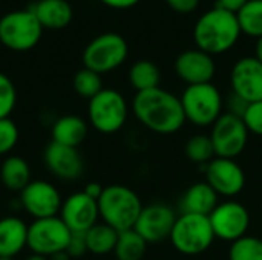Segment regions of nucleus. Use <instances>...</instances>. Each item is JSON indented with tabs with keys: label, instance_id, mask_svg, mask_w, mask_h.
<instances>
[{
	"label": "nucleus",
	"instance_id": "f257e3e1",
	"mask_svg": "<svg viewBox=\"0 0 262 260\" xmlns=\"http://www.w3.org/2000/svg\"><path fill=\"white\" fill-rule=\"evenodd\" d=\"M132 112L146 129L158 135L177 133L186 123L181 100L163 87L137 92Z\"/></svg>",
	"mask_w": 262,
	"mask_h": 260
},
{
	"label": "nucleus",
	"instance_id": "f03ea898",
	"mask_svg": "<svg viewBox=\"0 0 262 260\" xmlns=\"http://www.w3.org/2000/svg\"><path fill=\"white\" fill-rule=\"evenodd\" d=\"M241 34L236 14L216 6L204 12L193 26L196 48L212 57L230 51L238 43Z\"/></svg>",
	"mask_w": 262,
	"mask_h": 260
},
{
	"label": "nucleus",
	"instance_id": "7ed1b4c3",
	"mask_svg": "<svg viewBox=\"0 0 262 260\" xmlns=\"http://www.w3.org/2000/svg\"><path fill=\"white\" fill-rule=\"evenodd\" d=\"M98 202L100 218L118 233L132 230L143 210L140 196L127 185L112 184L104 187Z\"/></svg>",
	"mask_w": 262,
	"mask_h": 260
},
{
	"label": "nucleus",
	"instance_id": "20e7f679",
	"mask_svg": "<svg viewBox=\"0 0 262 260\" xmlns=\"http://www.w3.org/2000/svg\"><path fill=\"white\" fill-rule=\"evenodd\" d=\"M215 239L209 216L190 213H180L169 238L172 247L184 256L203 254Z\"/></svg>",
	"mask_w": 262,
	"mask_h": 260
},
{
	"label": "nucleus",
	"instance_id": "39448f33",
	"mask_svg": "<svg viewBox=\"0 0 262 260\" xmlns=\"http://www.w3.org/2000/svg\"><path fill=\"white\" fill-rule=\"evenodd\" d=\"M186 121L196 127L213 126L223 115V95L212 83L187 86L180 97Z\"/></svg>",
	"mask_w": 262,
	"mask_h": 260
},
{
	"label": "nucleus",
	"instance_id": "423d86ee",
	"mask_svg": "<svg viewBox=\"0 0 262 260\" xmlns=\"http://www.w3.org/2000/svg\"><path fill=\"white\" fill-rule=\"evenodd\" d=\"M43 26L31 9H18L0 18V43L14 52L35 48L41 38Z\"/></svg>",
	"mask_w": 262,
	"mask_h": 260
},
{
	"label": "nucleus",
	"instance_id": "0eeeda50",
	"mask_svg": "<svg viewBox=\"0 0 262 260\" xmlns=\"http://www.w3.org/2000/svg\"><path fill=\"white\" fill-rule=\"evenodd\" d=\"M127 115V101L115 89H103L89 100L88 118L91 126L100 133H117L124 127Z\"/></svg>",
	"mask_w": 262,
	"mask_h": 260
},
{
	"label": "nucleus",
	"instance_id": "6e6552de",
	"mask_svg": "<svg viewBox=\"0 0 262 260\" xmlns=\"http://www.w3.org/2000/svg\"><path fill=\"white\" fill-rule=\"evenodd\" d=\"M127 41L117 32H104L95 37L83 51V64L100 75L118 69L127 58Z\"/></svg>",
	"mask_w": 262,
	"mask_h": 260
},
{
	"label": "nucleus",
	"instance_id": "1a4fd4ad",
	"mask_svg": "<svg viewBox=\"0 0 262 260\" xmlns=\"http://www.w3.org/2000/svg\"><path fill=\"white\" fill-rule=\"evenodd\" d=\"M72 231L66 227L60 216L34 219L28 225V248L32 254L51 257L55 253L66 251Z\"/></svg>",
	"mask_w": 262,
	"mask_h": 260
},
{
	"label": "nucleus",
	"instance_id": "9d476101",
	"mask_svg": "<svg viewBox=\"0 0 262 260\" xmlns=\"http://www.w3.org/2000/svg\"><path fill=\"white\" fill-rule=\"evenodd\" d=\"M210 139L218 158L235 159L247 147L249 130L241 116L226 112L212 126Z\"/></svg>",
	"mask_w": 262,
	"mask_h": 260
},
{
	"label": "nucleus",
	"instance_id": "9b49d317",
	"mask_svg": "<svg viewBox=\"0 0 262 260\" xmlns=\"http://www.w3.org/2000/svg\"><path fill=\"white\" fill-rule=\"evenodd\" d=\"M215 238L227 242H235L247 236L250 227V213L238 201H226L218 204L209 215Z\"/></svg>",
	"mask_w": 262,
	"mask_h": 260
},
{
	"label": "nucleus",
	"instance_id": "f8f14e48",
	"mask_svg": "<svg viewBox=\"0 0 262 260\" xmlns=\"http://www.w3.org/2000/svg\"><path fill=\"white\" fill-rule=\"evenodd\" d=\"M178 215L173 207L161 202L143 207L134 230L147 242L158 244L170 238Z\"/></svg>",
	"mask_w": 262,
	"mask_h": 260
},
{
	"label": "nucleus",
	"instance_id": "ddd939ff",
	"mask_svg": "<svg viewBox=\"0 0 262 260\" xmlns=\"http://www.w3.org/2000/svg\"><path fill=\"white\" fill-rule=\"evenodd\" d=\"M20 204L34 219L54 218L61 210V195L55 185L48 181H31L20 192Z\"/></svg>",
	"mask_w": 262,
	"mask_h": 260
},
{
	"label": "nucleus",
	"instance_id": "4468645a",
	"mask_svg": "<svg viewBox=\"0 0 262 260\" xmlns=\"http://www.w3.org/2000/svg\"><path fill=\"white\" fill-rule=\"evenodd\" d=\"M206 169V182L218 196H238L246 187V173L235 159L213 158Z\"/></svg>",
	"mask_w": 262,
	"mask_h": 260
},
{
	"label": "nucleus",
	"instance_id": "2eb2a0df",
	"mask_svg": "<svg viewBox=\"0 0 262 260\" xmlns=\"http://www.w3.org/2000/svg\"><path fill=\"white\" fill-rule=\"evenodd\" d=\"M232 93L238 95L244 101H262V63L253 57H244L238 60L230 72Z\"/></svg>",
	"mask_w": 262,
	"mask_h": 260
},
{
	"label": "nucleus",
	"instance_id": "dca6fc26",
	"mask_svg": "<svg viewBox=\"0 0 262 260\" xmlns=\"http://www.w3.org/2000/svg\"><path fill=\"white\" fill-rule=\"evenodd\" d=\"M60 218L72 233H86L98 222V202L84 192L72 193L63 201Z\"/></svg>",
	"mask_w": 262,
	"mask_h": 260
},
{
	"label": "nucleus",
	"instance_id": "f3484780",
	"mask_svg": "<svg viewBox=\"0 0 262 260\" xmlns=\"http://www.w3.org/2000/svg\"><path fill=\"white\" fill-rule=\"evenodd\" d=\"M43 161L48 170L58 179L75 181L84 170V161L78 149L58 143H49L43 152Z\"/></svg>",
	"mask_w": 262,
	"mask_h": 260
},
{
	"label": "nucleus",
	"instance_id": "a211bd4d",
	"mask_svg": "<svg viewBox=\"0 0 262 260\" xmlns=\"http://www.w3.org/2000/svg\"><path fill=\"white\" fill-rule=\"evenodd\" d=\"M177 75L187 84H204L212 83V78L216 72V64L212 55L201 49H187L181 52L175 60Z\"/></svg>",
	"mask_w": 262,
	"mask_h": 260
},
{
	"label": "nucleus",
	"instance_id": "6ab92c4d",
	"mask_svg": "<svg viewBox=\"0 0 262 260\" xmlns=\"http://www.w3.org/2000/svg\"><path fill=\"white\" fill-rule=\"evenodd\" d=\"M28 247V225L17 216L0 219V257L14 259Z\"/></svg>",
	"mask_w": 262,
	"mask_h": 260
},
{
	"label": "nucleus",
	"instance_id": "aec40b11",
	"mask_svg": "<svg viewBox=\"0 0 262 260\" xmlns=\"http://www.w3.org/2000/svg\"><path fill=\"white\" fill-rule=\"evenodd\" d=\"M216 192L204 181L190 185L180 199V213H190V215H203L209 216L218 202Z\"/></svg>",
	"mask_w": 262,
	"mask_h": 260
},
{
	"label": "nucleus",
	"instance_id": "412c9836",
	"mask_svg": "<svg viewBox=\"0 0 262 260\" xmlns=\"http://www.w3.org/2000/svg\"><path fill=\"white\" fill-rule=\"evenodd\" d=\"M40 25L48 29H61L72 21V6L66 0H38L32 8H29Z\"/></svg>",
	"mask_w": 262,
	"mask_h": 260
},
{
	"label": "nucleus",
	"instance_id": "4be33fe9",
	"mask_svg": "<svg viewBox=\"0 0 262 260\" xmlns=\"http://www.w3.org/2000/svg\"><path fill=\"white\" fill-rule=\"evenodd\" d=\"M51 133L54 143L77 149L88 136V123L78 115H63L54 123Z\"/></svg>",
	"mask_w": 262,
	"mask_h": 260
},
{
	"label": "nucleus",
	"instance_id": "5701e85b",
	"mask_svg": "<svg viewBox=\"0 0 262 260\" xmlns=\"http://www.w3.org/2000/svg\"><path fill=\"white\" fill-rule=\"evenodd\" d=\"M0 179L5 188L11 192H21L31 182V169L25 158L11 155L0 167Z\"/></svg>",
	"mask_w": 262,
	"mask_h": 260
},
{
	"label": "nucleus",
	"instance_id": "b1692460",
	"mask_svg": "<svg viewBox=\"0 0 262 260\" xmlns=\"http://www.w3.org/2000/svg\"><path fill=\"white\" fill-rule=\"evenodd\" d=\"M118 231L107 224H95L92 228H89L84 233L88 253H92L95 256H104L109 253H114L117 241H118Z\"/></svg>",
	"mask_w": 262,
	"mask_h": 260
},
{
	"label": "nucleus",
	"instance_id": "393cba45",
	"mask_svg": "<svg viewBox=\"0 0 262 260\" xmlns=\"http://www.w3.org/2000/svg\"><path fill=\"white\" fill-rule=\"evenodd\" d=\"M160 69L150 60H138L129 69V83L137 92L160 87Z\"/></svg>",
	"mask_w": 262,
	"mask_h": 260
},
{
	"label": "nucleus",
	"instance_id": "a878e982",
	"mask_svg": "<svg viewBox=\"0 0 262 260\" xmlns=\"http://www.w3.org/2000/svg\"><path fill=\"white\" fill-rule=\"evenodd\" d=\"M147 242L132 228L121 231L114 250L117 260H141L146 254Z\"/></svg>",
	"mask_w": 262,
	"mask_h": 260
},
{
	"label": "nucleus",
	"instance_id": "bb28decb",
	"mask_svg": "<svg viewBox=\"0 0 262 260\" xmlns=\"http://www.w3.org/2000/svg\"><path fill=\"white\" fill-rule=\"evenodd\" d=\"M241 32L253 37H262V0H249L236 14Z\"/></svg>",
	"mask_w": 262,
	"mask_h": 260
},
{
	"label": "nucleus",
	"instance_id": "cd10ccee",
	"mask_svg": "<svg viewBox=\"0 0 262 260\" xmlns=\"http://www.w3.org/2000/svg\"><path fill=\"white\" fill-rule=\"evenodd\" d=\"M184 153L192 162L200 166H207L213 158H216L210 135H203V133L193 135L186 143Z\"/></svg>",
	"mask_w": 262,
	"mask_h": 260
},
{
	"label": "nucleus",
	"instance_id": "c85d7f7f",
	"mask_svg": "<svg viewBox=\"0 0 262 260\" xmlns=\"http://www.w3.org/2000/svg\"><path fill=\"white\" fill-rule=\"evenodd\" d=\"M72 86L74 90L81 97V98H94L98 92H101L103 87V81H101V75L91 70V69H80L72 80Z\"/></svg>",
	"mask_w": 262,
	"mask_h": 260
},
{
	"label": "nucleus",
	"instance_id": "c756f323",
	"mask_svg": "<svg viewBox=\"0 0 262 260\" xmlns=\"http://www.w3.org/2000/svg\"><path fill=\"white\" fill-rule=\"evenodd\" d=\"M229 260H262V239L244 236L232 242Z\"/></svg>",
	"mask_w": 262,
	"mask_h": 260
},
{
	"label": "nucleus",
	"instance_id": "7c9ffc66",
	"mask_svg": "<svg viewBox=\"0 0 262 260\" xmlns=\"http://www.w3.org/2000/svg\"><path fill=\"white\" fill-rule=\"evenodd\" d=\"M17 104V90L8 75L0 72V120L9 118Z\"/></svg>",
	"mask_w": 262,
	"mask_h": 260
},
{
	"label": "nucleus",
	"instance_id": "2f4dec72",
	"mask_svg": "<svg viewBox=\"0 0 262 260\" xmlns=\"http://www.w3.org/2000/svg\"><path fill=\"white\" fill-rule=\"evenodd\" d=\"M18 143V127L11 118L0 120V155H8Z\"/></svg>",
	"mask_w": 262,
	"mask_h": 260
},
{
	"label": "nucleus",
	"instance_id": "473e14b6",
	"mask_svg": "<svg viewBox=\"0 0 262 260\" xmlns=\"http://www.w3.org/2000/svg\"><path fill=\"white\" fill-rule=\"evenodd\" d=\"M243 121L249 133L262 136V101L250 103L243 115Z\"/></svg>",
	"mask_w": 262,
	"mask_h": 260
},
{
	"label": "nucleus",
	"instance_id": "72a5a7b5",
	"mask_svg": "<svg viewBox=\"0 0 262 260\" xmlns=\"http://www.w3.org/2000/svg\"><path fill=\"white\" fill-rule=\"evenodd\" d=\"M66 253L69 254L71 259H80L88 253L84 233H72V236L69 239V244L66 247Z\"/></svg>",
	"mask_w": 262,
	"mask_h": 260
},
{
	"label": "nucleus",
	"instance_id": "f704fd0d",
	"mask_svg": "<svg viewBox=\"0 0 262 260\" xmlns=\"http://www.w3.org/2000/svg\"><path fill=\"white\" fill-rule=\"evenodd\" d=\"M201 0H166L169 8L178 14H190L196 11Z\"/></svg>",
	"mask_w": 262,
	"mask_h": 260
},
{
	"label": "nucleus",
	"instance_id": "c9c22d12",
	"mask_svg": "<svg viewBox=\"0 0 262 260\" xmlns=\"http://www.w3.org/2000/svg\"><path fill=\"white\" fill-rule=\"evenodd\" d=\"M247 106H249V103H247V101H244L243 98H239V97H238V95H235V93H232V95H230V98H229V101H227L229 113H233V115L241 116V118H243V115H244V112H246Z\"/></svg>",
	"mask_w": 262,
	"mask_h": 260
},
{
	"label": "nucleus",
	"instance_id": "e433bc0d",
	"mask_svg": "<svg viewBox=\"0 0 262 260\" xmlns=\"http://www.w3.org/2000/svg\"><path fill=\"white\" fill-rule=\"evenodd\" d=\"M249 0H216V8H221V9H226L229 12H233V14H238L239 9L247 3Z\"/></svg>",
	"mask_w": 262,
	"mask_h": 260
},
{
	"label": "nucleus",
	"instance_id": "4c0bfd02",
	"mask_svg": "<svg viewBox=\"0 0 262 260\" xmlns=\"http://www.w3.org/2000/svg\"><path fill=\"white\" fill-rule=\"evenodd\" d=\"M100 2L114 9H129L134 8L137 3H140L141 0H100Z\"/></svg>",
	"mask_w": 262,
	"mask_h": 260
},
{
	"label": "nucleus",
	"instance_id": "58836bf2",
	"mask_svg": "<svg viewBox=\"0 0 262 260\" xmlns=\"http://www.w3.org/2000/svg\"><path fill=\"white\" fill-rule=\"evenodd\" d=\"M103 190H104V187L101 185V184H98V182H89L86 187H84V193L89 196V198H92V199H95V201H98L100 199V196H101V193H103Z\"/></svg>",
	"mask_w": 262,
	"mask_h": 260
},
{
	"label": "nucleus",
	"instance_id": "ea45409f",
	"mask_svg": "<svg viewBox=\"0 0 262 260\" xmlns=\"http://www.w3.org/2000/svg\"><path fill=\"white\" fill-rule=\"evenodd\" d=\"M255 58H258L262 63V37L256 40V44H255Z\"/></svg>",
	"mask_w": 262,
	"mask_h": 260
},
{
	"label": "nucleus",
	"instance_id": "a19ab883",
	"mask_svg": "<svg viewBox=\"0 0 262 260\" xmlns=\"http://www.w3.org/2000/svg\"><path fill=\"white\" fill-rule=\"evenodd\" d=\"M48 260H71V257L66 251H60V253H55L51 257H48Z\"/></svg>",
	"mask_w": 262,
	"mask_h": 260
},
{
	"label": "nucleus",
	"instance_id": "79ce46f5",
	"mask_svg": "<svg viewBox=\"0 0 262 260\" xmlns=\"http://www.w3.org/2000/svg\"><path fill=\"white\" fill-rule=\"evenodd\" d=\"M25 260H48V257H43V256H38V254H31L29 257H26Z\"/></svg>",
	"mask_w": 262,
	"mask_h": 260
},
{
	"label": "nucleus",
	"instance_id": "37998d69",
	"mask_svg": "<svg viewBox=\"0 0 262 260\" xmlns=\"http://www.w3.org/2000/svg\"><path fill=\"white\" fill-rule=\"evenodd\" d=\"M0 260H14V259H11V257H0Z\"/></svg>",
	"mask_w": 262,
	"mask_h": 260
}]
</instances>
